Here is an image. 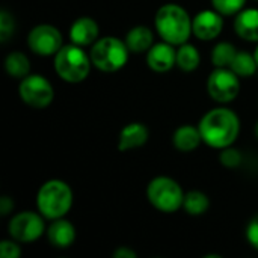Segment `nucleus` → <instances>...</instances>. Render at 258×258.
<instances>
[{
  "label": "nucleus",
  "mask_w": 258,
  "mask_h": 258,
  "mask_svg": "<svg viewBox=\"0 0 258 258\" xmlns=\"http://www.w3.org/2000/svg\"><path fill=\"white\" fill-rule=\"evenodd\" d=\"M203 142L215 150L231 147L240 133V119L234 110L225 106L213 107L198 122Z\"/></svg>",
  "instance_id": "obj_1"
},
{
  "label": "nucleus",
  "mask_w": 258,
  "mask_h": 258,
  "mask_svg": "<svg viewBox=\"0 0 258 258\" xmlns=\"http://www.w3.org/2000/svg\"><path fill=\"white\" fill-rule=\"evenodd\" d=\"M154 29L162 41H166L175 47L187 42L192 32V17L189 12L177 3L162 5L154 17Z\"/></svg>",
  "instance_id": "obj_2"
},
{
  "label": "nucleus",
  "mask_w": 258,
  "mask_h": 258,
  "mask_svg": "<svg viewBox=\"0 0 258 258\" xmlns=\"http://www.w3.org/2000/svg\"><path fill=\"white\" fill-rule=\"evenodd\" d=\"M74 203V194L68 183L53 178L45 181L36 194L38 212L48 221L65 218Z\"/></svg>",
  "instance_id": "obj_3"
},
{
  "label": "nucleus",
  "mask_w": 258,
  "mask_h": 258,
  "mask_svg": "<svg viewBox=\"0 0 258 258\" xmlns=\"http://www.w3.org/2000/svg\"><path fill=\"white\" fill-rule=\"evenodd\" d=\"M53 67L56 74L67 83H80L86 80L91 73V56L77 44H63V47L53 56Z\"/></svg>",
  "instance_id": "obj_4"
},
{
  "label": "nucleus",
  "mask_w": 258,
  "mask_h": 258,
  "mask_svg": "<svg viewBox=\"0 0 258 258\" xmlns=\"http://www.w3.org/2000/svg\"><path fill=\"white\" fill-rule=\"evenodd\" d=\"M89 56L92 67L101 73H116L127 65L130 50L125 41L116 36H103L91 45Z\"/></svg>",
  "instance_id": "obj_5"
},
{
  "label": "nucleus",
  "mask_w": 258,
  "mask_h": 258,
  "mask_svg": "<svg viewBox=\"0 0 258 258\" xmlns=\"http://www.w3.org/2000/svg\"><path fill=\"white\" fill-rule=\"evenodd\" d=\"M147 198L156 210L162 213H175L183 209L184 192L174 178L159 175L148 183Z\"/></svg>",
  "instance_id": "obj_6"
},
{
  "label": "nucleus",
  "mask_w": 258,
  "mask_h": 258,
  "mask_svg": "<svg viewBox=\"0 0 258 258\" xmlns=\"http://www.w3.org/2000/svg\"><path fill=\"white\" fill-rule=\"evenodd\" d=\"M45 218L39 212L24 210L14 215L8 222V234L18 243L36 242L45 234Z\"/></svg>",
  "instance_id": "obj_7"
},
{
  "label": "nucleus",
  "mask_w": 258,
  "mask_h": 258,
  "mask_svg": "<svg viewBox=\"0 0 258 258\" xmlns=\"http://www.w3.org/2000/svg\"><path fill=\"white\" fill-rule=\"evenodd\" d=\"M18 95L24 104L33 109H45L54 100V89L44 76L27 74L20 80Z\"/></svg>",
  "instance_id": "obj_8"
},
{
  "label": "nucleus",
  "mask_w": 258,
  "mask_h": 258,
  "mask_svg": "<svg viewBox=\"0 0 258 258\" xmlns=\"http://www.w3.org/2000/svg\"><path fill=\"white\" fill-rule=\"evenodd\" d=\"M207 92L216 103L228 104L240 94V77L231 68H215L207 79Z\"/></svg>",
  "instance_id": "obj_9"
},
{
  "label": "nucleus",
  "mask_w": 258,
  "mask_h": 258,
  "mask_svg": "<svg viewBox=\"0 0 258 258\" xmlns=\"http://www.w3.org/2000/svg\"><path fill=\"white\" fill-rule=\"evenodd\" d=\"M27 47L32 53L42 57L54 56L63 47V36L56 26L42 23L32 27L27 33Z\"/></svg>",
  "instance_id": "obj_10"
},
{
  "label": "nucleus",
  "mask_w": 258,
  "mask_h": 258,
  "mask_svg": "<svg viewBox=\"0 0 258 258\" xmlns=\"http://www.w3.org/2000/svg\"><path fill=\"white\" fill-rule=\"evenodd\" d=\"M224 29V15L213 9L200 11L192 18V32L194 36L200 41H213L216 39Z\"/></svg>",
  "instance_id": "obj_11"
},
{
  "label": "nucleus",
  "mask_w": 258,
  "mask_h": 258,
  "mask_svg": "<svg viewBox=\"0 0 258 258\" xmlns=\"http://www.w3.org/2000/svg\"><path fill=\"white\" fill-rule=\"evenodd\" d=\"M175 45L162 41L154 42V45L147 51V65L154 73H168L174 67H177V50Z\"/></svg>",
  "instance_id": "obj_12"
},
{
  "label": "nucleus",
  "mask_w": 258,
  "mask_h": 258,
  "mask_svg": "<svg viewBox=\"0 0 258 258\" xmlns=\"http://www.w3.org/2000/svg\"><path fill=\"white\" fill-rule=\"evenodd\" d=\"M70 41L80 47H91L100 38V26L92 17H79L70 27Z\"/></svg>",
  "instance_id": "obj_13"
},
{
  "label": "nucleus",
  "mask_w": 258,
  "mask_h": 258,
  "mask_svg": "<svg viewBox=\"0 0 258 258\" xmlns=\"http://www.w3.org/2000/svg\"><path fill=\"white\" fill-rule=\"evenodd\" d=\"M47 240L57 249H68L76 242V227L65 218H59L50 222L45 231Z\"/></svg>",
  "instance_id": "obj_14"
},
{
  "label": "nucleus",
  "mask_w": 258,
  "mask_h": 258,
  "mask_svg": "<svg viewBox=\"0 0 258 258\" xmlns=\"http://www.w3.org/2000/svg\"><path fill=\"white\" fill-rule=\"evenodd\" d=\"M150 139V130L144 122H130L124 125L118 136V150L121 153L138 150Z\"/></svg>",
  "instance_id": "obj_15"
},
{
  "label": "nucleus",
  "mask_w": 258,
  "mask_h": 258,
  "mask_svg": "<svg viewBox=\"0 0 258 258\" xmlns=\"http://www.w3.org/2000/svg\"><path fill=\"white\" fill-rule=\"evenodd\" d=\"M234 32L248 42H258V8H243L234 15Z\"/></svg>",
  "instance_id": "obj_16"
},
{
  "label": "nucleus",
  "mask_w": 258,
  "mask_h": 258,
  "mask_svg": "<svg viewBox=\"0 0 258 258\" xmlns=\"http://www.w3.org/2000/svg\"><path fill=\"white\" fill-rule=\"evenodd\" d=\"M201 142H203V136L198 125H192V124L180 125L172 135V145L180 153H192L198 150Z\"/></svg>",
  "instance_id": "obj_17"
},
{
  "label": "nucleus",
  "mask_w": 258,
  "mask_h": 258,
  "mask_svg": "<svg viewBox=\"0 0 258 258\" xmlns=\"http://www.w3.org/2000/svg\"><path fill=\"white\" fill-rule=\"evenodd\" d=\"M124 41L130 53H135V54L147 53L154 45V32L148 26L138 24L127 32Z\"/></svg>",
  "instance_id": "obj_18"
},
{
  "label": "nucleus",
  "mask_w": 258,
  "mask_h": 258,
  "mask_svg": "<svg viewBox=\"0 0 258 258\" xmlns=\"http://www.w3.org/2000/svg\"><path fill=\"white\" fill-rule=\"evenodd\" d=\"M5 70L12 79L21 80L23 77L30 74V60L23 51L14 50L5 57Z\"/></svg>",
  "instance_id": "obj_19"
},
{
  "label": "nucleus",
  "mask_w": 258,
  "mask_h": 258,
  "mask_svg": "<svg viewBox=\"0 0 258 258\" xmlns=\"http://www.w3.org/2000/svg\"><path fill=\"white\" fill-rule=\"evenodd\" d=\"M201 63V54L194 44L184 42L177 48V67L184 73H192L198 70Z\"/></svg>",
  "instance_id": "obj_20"
},
{
  "label": "nucleus",
  "mask_w": 258,
  "mask_h": 258,
  "mask_svg": "<svg viewBox=\"0 0 258 258\" xmlns=\"http://www.w3.org/2000/svg\"><path fill=\"white\" fill-rule=\"evenodd\" d=\"M210 209V198L201 190H189L184 194L183 210L190 216H201Z\"/></svg>",
  "instance_id": "obj_21"
},
{
  "label": "nucleus",
  "mask_w": 258,
  "mask_h": 258,
  "mask_svg": "<svg viewBox=\"0 0 258 258\" xmlns=\"http://www.w3.org/2000/svg\"><path fill=\"white\" fill-rule=\"evenodd\" d=\"M230 68L240 77V79H248L252 77L258 70V63L255 60V56L249 51H237L234 60L231 62Z\"/></svg>",
  "instance_id": "obj_22"
},
{
  "label": "nucleus",
  "mask_w": 258,
  "mask_h": 258,
  "mask_svg": "<svg viewBox=\"0 0 258 258\" xmlns=\"http://www.w3.org/2000/svg\"><path fill=\"white\" fill-rule=\"evenodd\" d=\"M237 51L239 50L231 42H227V41L218 42L212 50V65L215 68H230Z\"/></svg>",
  "instance_id": "obj_23"
},
{
  "label": "nucleus",
  "mask_w": 258,
  "mask_h": 258,
  "mask_svg": "<svg viewBox=\"0 0 258 258\" xmlns=\"http://www.w3.org/2000/svg\"><path fill=\"white\" fill-rule=\"evenodd\" d=\"M210 2L212 6L224 17H231L239 14L246 5V0H210Z\"/></svg>",
  "instance_id": "obj_24"
},
{
  "label": "nucleus",
  "mask_w": 258,
  "mask_h": 258,
  "mask_svg": "<svg viewBox=\"0 0 258 258\" xmlns=\"http://www.w3.org/2000/svg\"><path fill=\"white\" fill-rule=\"evenodd\" d=\"M219 162L222 166L225 168H230V169H234V168H239L243 162V154L234 148L233 145L231 147H227V148H222L221 153H219Z\"/></svg>",
  "instance_id": "obj_25"
},
{
  "label": "nucleus",
  "mask_w": 258,
  "mask_h": 258,
  "mask_svg": "<svg viewBox=\"0 0 258 258\" xmlns=\"http://www.w3.org/2000/svg\"><path fill=\"white\" fill-rule=\"evenodd\" d=\"M14 30H15L14 15L9 11L2 9L0 11V42H6L12 36Z\"/></svg>",
  "instance_id": "obj_26"
},
{
  "label": "nucleus",
  "mask_w": 258,
  "mask_h": 258,
  "mask_svg": "<svg viewBox=\"0 0 258 258\" xmlns=\"http://www.w3.org/2000/svg\"><path fill=\"white\" fill-rule=\"evenodd\" d=\"M0 257L2 258H20L21 257V248L17 240H2L0 242Z\"/></svg>",
  "instance_id": "obj_27"
},
{
  "label": "nucleus",
  "mask_w": 258,
  "mask_h": 258,
  "mask_svg": "<svg viewBox=\"0 0 258 258\" xmlns=\"http://www.w3.org/2000/svg\"><path fill=\"white\" fill-rule=\"evenodd\" d=\"M246 240L254 249L258 251V215H255L249 221V224L246 227Z\"/></svg>",
  "instance_id": "obj_28"
},
{
  "label": "nucleus",
  "mask_w": 258,
  "mask_h": 258,
  "mask_svg": "<svg viewBox=\"0 0 258 258\" xmlns=\"http://www.w3.org/2000/svg\"><path fill=\"white\" fill-rule=\"evenodd\" d=\"M14 207H15V204H14V200L11 197L3 195L0 198V215L2 216H6V215L12 213L14 212Z\"/></svg>",
  "instance_id": "obj_29"
},
{
  "label": "nucleus",
  "mask_w": 258,
  "mask_h": 258,
  "mask_svg": "<svg viewBox=\"0 0 258 258\" xmlns=\"http://www.w3.org/2000/svg\"><path fill=\"white\" fill-rule=\"evenodd\" d=\"M138 252H135L128 246H119L113 251V258H136Z\"/></svg>",
  "instance_id": "obj_30"
},
{
  "label": "nucleus",
  "mask_w": 258,
  "mask_h": 258,
  "mask_svg": "<svg viewBox=\"0 0 258 258\" xmlns=\"http://www.w3.org/2000/svg\"><path fill=\"white\" fill-rule=\"evenodd\" d=\"M254 56H255V60H257V63H258V42H257V47H255V50H254Z\"/></svg>",
  "instance_id": "obj_31"
},
{
  "label": "nucleus",
  "mask_w": 258,
  "mask_h": 258,
  "mask_svg": "<svg viewBox=\"0 0 258 258\" xmlns=\"http://www.w3.org/2000/svg\"><path fill=\"white\" fill-rule=\"evenodd\" d=\"M204 258H221V255H204Z\"/></svg>",
  "instance_id": "obj_32"
},
{
  "label": "nucleus",
  "mask_w": 258,
  "mask_h": 258,
  "mask_svg": "<svg viewBox=\"0 0 258 258\" xmlns=\"http://www.w3.org/2000/svg\"><path fill=\"white\" fill-rule=\"evenodd\" d=\"M254 132H255V136H257V139H258V121H257V124H255V128H254Z\"/></svg>",
  "instance_id": "obj_33"
},
{
  "label": "nucleus",
  "mask_w": 258,
  "mask_h": 258,
  "mask_svg": "<svg viewBox=\"0 0 258 258\" xmlns=\"http://www.w3.org/2000/svg\"><path fill=\"white\" fill-rule=\"evenodd\" d=\"M255 2H258V0H255Z\"/></svg>",
  "instance_id": "obj_34"
}]
</instances>
